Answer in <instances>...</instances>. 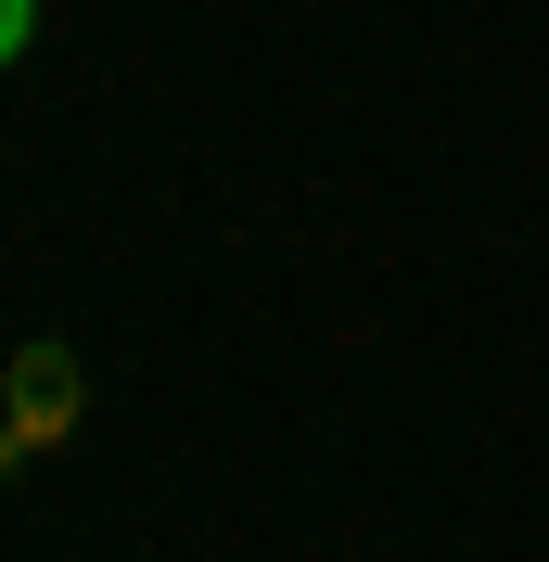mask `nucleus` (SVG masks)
Masks as SVG:
<instances>
[{"label": "nucleus", "instance_id": "1", "mask_svg": "<svg viewBox=\"0 0 549 562\" xmlns=\"http://www.w3.org/2000/svg\"><path fill=\"white\" fill-rule=\"evenodd\" d=\"M26 38H38V0H0V65H13Z\"/></svg>", "mask_w": 549, "mask_h": 562}]
</instances>
